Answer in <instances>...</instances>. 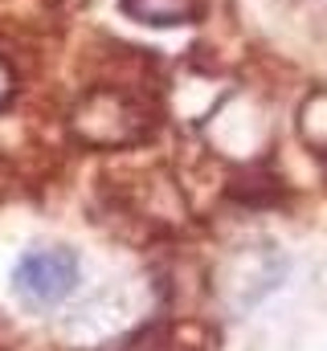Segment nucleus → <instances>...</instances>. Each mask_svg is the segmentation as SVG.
I'll return each instance as SVG.
<instances>
[{
  "instance_id": "f257e3e1",
  "label": "nucleus",
  "mask_w": 327,
  "mask_h": 351,
  "mask_svg": "<svg viewBox=\"0 0 327 351\" xmlns=\"http://www.w3.org/2000/svg\"><path fill=\"white\" fill-rule=\"evenodd\" d=\"M152 127H156L152 102L135 86H119V82L90 86L70 110V135L82 147H98V152L135 147L152 135Z\"/></svg>"
},
{
  "instance_id": "f03ea898",
  "label": "nucleus",
  "mask_w": 327,
  "mask_h": 351,
  "mask_svg": "<svg viewBox=\"0 0 327 351\" xmlns=\"http://www.w3.org/2000/svg\"><path fill=\"white\" fill-rule=\"evenodd\" d=\"M82 278L78 254L66 250V245H54V250H29L21 254V262L12 269V286L21 294V302L37 306V311H49L58 302H66L74 294Z\"/></svg>"
},
{
  "instance_id": "7ed1b4c3",
  "label": "nucleus",
  "mask_w": 327,
  "mask_h": 351,
  "mask_svg": "<svg viewBox=\"0 0 327 351\" xmlns=\"http://www.w3.org/2000/svg\"><path fill=\"white\" fill-rule=\"evenodd\" d=\"M123 16L152 29H180L205 16V0H119Z\"/></svg>"
},
{
  "instance_id": "20e7f679",
  "label": "nucleus",
  "mask_w": 327,
  "mask_h": 351,
  "mask_svg": "<svg viewBox=\"0 0 327 351\" xmlns=\"http://www.w3.org/2000/svg\"><path fill=\"white\" fill-rule=\"evenodd\" d=\"M299 135L307 147H315L319 156H327V90H315L303 110H299Z\"/></svg>"
},
{
  "instance_id": "39448f33",
  "label": "nucleus",
  "mask_w": 327,
  "mask_h": 351,
  "mask_svg": "<svg viewBox=\"0 0 327 351\" xmlns=\"http://www.w3.org/2000/svg\"><path fill=\"white\" fill-rule=\"evenodd\" d=\"M115 351H188V348H180V339L172 335V331H164V327H148V331H139V335H131L123 348H115Z\"/></svg>"
},
{
  "instance_id": "423d86ee",
  "label": "nucleus",
  "mask_w": 327,
  "mask_h": 351,
  "mask_svg": "<svg viewBox=\"0 0 327 351\" xmlns=\"http://www.w3.org/2000/svg\"><path fill=\"white\" fill-rule=\"evenodd\" d=\"M12 94H16V70H12V62L0 53V106H8Z\"/></svg>"
}]
</instances>
